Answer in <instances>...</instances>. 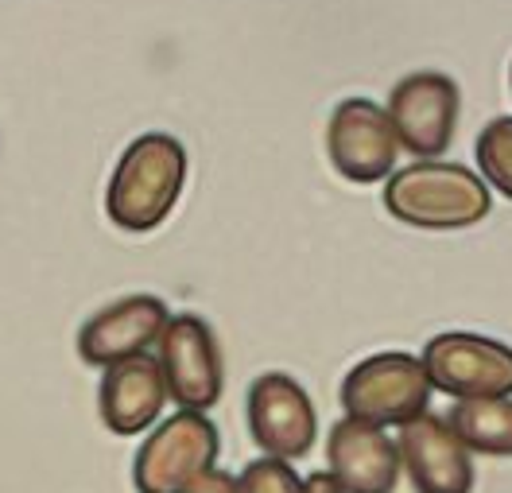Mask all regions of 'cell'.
Returning a JSON list of instances; mask_svg holds the SVG:
<instances>
[{
    "label": "cell",
    "instance_id": "4",
    "mask_svg": "<svg viewBox=\"0 0 512 493\" xmlns=\"http://www.w3.org/2000/svg\"><path fill=\"white\" fill-rule=\"evenodd\" d=\"M431 381L423 362L404 350H384L357 362L342 381V408L353 420L377 428H404L431 404Z\"/></svg>",
    "mask_w": 512,
    "mask_h": 493
},
{
    "label": "cell",
    "instance_id": "6",
    "mask_svg": "<svg viewBox=\"0 0 512 493\" xmlns=\"http://www.w3.org/2000/svg\"><path fill=\"white\" fill-rule=\"evenodd\" d=\"M160 373L167 385V400L183 412H210L225 389L222 346L214 327L202 315H171L160 334Z\"/></svg>",
    "mask_w": 512,
    "mask_h": 493
},
{
    "label": "cell",
    "instance_id": "12",
    "mask_svg": "<svg viewBox=\"0 0 512 493\" xmlns=\"http://www.w3.org/2000/svg\"><path fill=\"white\" fill-rule=\"evenodd\" d=\"M396 451L416 493H474V459L443 416L423 412L412 424H404Z\"/></svg>",
    "mask_w": 512,
    "mask_h": 493
},
{
    "label": "cell",
    "instance_id": "5",
    "mask_svg": "<svg viewBox=\"0 0 512 493\" xmlns=\"http://www.w3.org/2000/svg\"><path fill=\"white\" fill-rule=\"evenodd\" d=\"M419 362H423L431 389L454 400L512 396V346L497 338L470 334V330H447L423 346Z\"/></svg>",
    "mask_w": 512,
    "mask_h": 493
},
{
    "label": "cell",
    "instance_id": "1",
    "mask_svg": "<svg viewBox=\"0 0 512 493\" xmlns=\"http://www.w3.org/2000/svg\"><path fill=\"white\" fill-rule=\"evenodd\" d=\"M187 187V148L171 132H144L113 167L105 214L117 230L152 233L171 218Z\"/></svg>",
    "mask_w": 512,
    "mask_h": 493
},
{
    "label": "cell",
    "instance_id": "3",
    "mask_svg": "<svg viewBox=\"0 0 512 493\" xmlns=\"http://www.w3.org/2000/svg\"><path fill=\"white\" fill-rule=\"evenodd\" d=\"M222 435L206 412H175L160 420L136 459H132V486L136 493H187L218 466Z\"/></svg>",
    "mask_w": 512,
    "mask_h": 493
},
{
    "label": "cell",
    "instance_id": "2",
    "mask_svg": "<svg viewBox=\"0 0 512 493\" xmlns=\"http://www.w3.org/2000/svg\"><path fill=\"white\" fill-rule=\"evenodd\" d=\"M384 210L416 230H470L489 218L493 198L478 171L443 160H416L388 175Z\"/></svg>",
    "mask_w": 512,
    "mask_h": 493
},
{
    "label": "cell",
    "instance_id": "10",
    "mask_svg": "<svg viewBox=\"0 0 512 493\" xmlns=\"http://www.w3.org/2000/svg\"><path fill=\"white\" fill-rule=\"evenodd\" d=\"M171 311L160 296H125L90 315L78 330V358L86 365L128 362L136 354H148L160 342Z\"/></svg>",
    "mask_w": 512,
    "mask_h": 493
},
{
    "label": "cell",
    "instance_id": "16",
    "mask_svg": "<svg viewBox=\"0 0 512 493\" xmlns=\"http://www.w3.org/2000/svg\"><path fill=\"white\" fill-rule=\"evenodd\" d=\"M237 493H303V478L284 459H256L241 470Z\"/></svg>",
    "mask_w": 512,
    "mask_h": 493
},
{
    "label": "cell",
    "instance_id": "8",
    "mask_svg": "<svg viewBox=\"0 0 512 493\" xmlns=\"http://www.w3.org/2000/svg\"><path fill=\"white\" fill-rule=\"evenodd\" d=\"M249 431L268 459H307L319 439L315 400L288 373H260L249 389Z\"/></svg>",
    "mask_w": 512,
    "mask_h": 493
},
{
    "label": "cell",
    "instance_id": "15",
    "mask_svg": "<svg viewBox=\"0 0 512 493\" xmlns=\"http://www.w3.org/2000/svg\"><path fill=\"white\" fill-rule=\"evenodd\" d=\"M474 152H478L481 179H489V183L512 202V117L489 121V125L481 129Z\"/></svg>",
    "mask_w": 512,
    "mask_h": 493
},
{
    "label": "cell",
    "instance_id": "13",
    "mask_svg": "<svg viewBox=\"0 0 512 493\" xmlns=\"http://www.w3.org/2000/svg\"><path fill=\"white\" fill-rule=\"evenodd\" d=\"M167 404L160 362L152 354H136L128 362H117L105 369L101 389H97V412L101 424L113 435H140L160 420Z\"/></svg>",
    "mask_w": 512,
    "mask_h": 493
},
{
    "label": "cell",
    "instance_id": "7",
    "mask_svg": "<svg viewBox=\"0 0 512 493\" xmlns=\"http://www.w3.org/2000/svg\"><path fill=\"white\" fill-rule=\"evenodd\" d=\"M384 113L404 152L416 160H439L458 129V86L439 70L408 74L392 86Z\"/></svg>",
    "mask_w": 512,
    "mask_h": 493
},
{
    "label": "cell",
    "instance_id": "9",
    "mask_svg": "<svg viewBox=\"0 0 512 493\" xmlns=\"http://www.w3.org/2000/svg\"><path fill=\"white\" fill-rule=\"evenodd\" d=\"M326 152L330 164L350 183H381L396 167V132L388 125L377 101L346 98L334 105L330 125H326Z\"/></svg>",
    "mask_w": 512,
    "mask_h": 493
},
{
    "label": "cell",
    "instance_id": "17",
    "mask_svg": "<svg viewBox=\"0 0 512 493\" xmlns=\"http://www.w3.org/2000/svg\"><path fill=\"white\" fill-rule=\"evenodd\" d=\"M187 493H237V478L214 466V470H210V474H202Z\"/></svg>",
    "mask_w": 512,
    "mask_h": 493
},
{
    "label": "cell",
    "instance_id": "11",
    "mask_svg": "<svg viewBox=\"0 0 512 493\" xmlns=\"http://www.w3.org/2000/svg\"><path fill=\"white\" fill-rule=\"evenodd\" d=\"M326 474L342 493H396L400 451L388 431L342 416L326 435Z\"/></svg>",
    "mask_w": 512,
    "mask_h": 493
},
{
    "label": "cell",
    "instance_id": "14",
    "mask_svg": "<svg viewBox=\"0 0 512 493\" xmlns=\"http://www.w3.org/2000/svg\"><path fill=\"white\" fill-rule=\"evenodd\" d=\"M443 420L470 455L512 459V396L458 400Z\"/></svg>",
    "mask_w": 512,
    "mask_h": 493
},
{
    "label": "cell",
    "instance_id": "18",
    "mask_svg": "<svg viewBox=\"0 0 512 493\" xmlns=\"http://www.w3.org/2000/svg\"><path fill=\"white\" fill-rule=\"evenodd\" d=\"M303 493H342V490L334 486V478H330L326 470H319V474H311V478H303Z\"/></svg>",
    "mask_w": 512,
    "mask_h": 493
}]
</instances>
